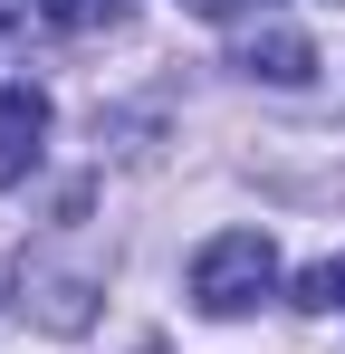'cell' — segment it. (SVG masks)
<instances>
[{
	"label": "cell",
	"instance_id": "obj_1",
	"mask_svg": "<svg viewBox=\"0 0 345 354\" xmlns=\"http://www.w3.org/2000/svg\"><path fill=\"white\" fill-rule=\"evenodd\" d=\"M269 288H278L269 230H221V239L192 249V306H202V316H249Z\"/></svg>",
	"mask_w": 345,
	"mask_h": 354
},
{
	"label": "cell",
	"instance_id": "obj_2",
	"mask_svg": "<svg viewBox=\"0 0 345 354\" xmlns=\"http://www.w3.org/2000/svg\"><path fill=\"white\" fill-rule=\"evenodd\" d=\"M96 278H67V268H48V249H19V306L39 316V326H57V335H77L96 306Z\"/></svg>",
	"mask_w": 345,
	"mask_h": 354
},
{
	"label": "cell",
	"instance_id": "obj_3",
	"mask_svg": "<svg viewBox=\"0 0 345 354\" xmlns=\"http://www.w3.org/2000/svg\"><path fill=\"white\" fill-rule=\"evenodd\" d=\"M39 153H48V96L39 86H0V192H19L39 173Z\"/></svg>",
	"mask_w": 345,
	"mask_h": 354
},
{
	"label": "cell",
	"instance_id": "obj_4",
	"mask_svg": "<svg viewBox=\"0 0 345 354\" xmlns=\"http://www.w3.org/2000/svg\"><path fill=\"white\" fill-rule=\"evenodd\" d=\"M240 67H249V77H269V86H307V77H317V48H307V29L259 19V29L240 39Z\"/></svg>",
	"mask_w": 345,
	"mask_h": 354
},
{
	"label": "cell",
	"instance_id": "obj_5",
	"mask_svg": "<svg viewBox=\"0 0 345 354\" xmlns=\"http://www.w3.org/2000/svg\"><path fill=\"white\" fill-rule=\"evenodd\" d=\"M19 19H39V29H115V0H19Z\"/></svg>",
	"mask_w": 345,
	"mask_h": 354
},
{
	"label": "cell",
	"instance_id": "obj_6",
	"mask_svg": "<svg viewBox=\"0 0 345 354\" xmlns=\"http://www.w3.org/2000/svg\"><path fill=\"white\" fill-rule=\"evenodd\" d=\"M297 306H307V316H326V306H345V259H326V268H307V278H297Z\"/></svg>",
	"mask_w": 345,
	"mask_h": 354
},
{
	"label": "cell",
	"instance_id": "obj_7",
	"mask_svg": "<svg viewBox=\"0 0 345 354\" xmlns=\"http://www.w3.org/2000/svg\"><path fill=\"white\" fill-rule=\"evenodd\" d=\"M202 19H240V10H269V0H192Z\"/></svg>",
	"mask_w": 345,
	"mask_h": 354
}]
</instances>
